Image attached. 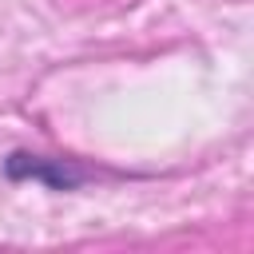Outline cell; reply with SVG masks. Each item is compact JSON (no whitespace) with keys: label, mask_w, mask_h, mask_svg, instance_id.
Segmentation results:
<instances>
[{"label":"cell","mask_w":254,"mask_h":254,"mask_svg":"<svg viewBox=\"0 0 254 254\" xmlns=\"http://www.w3.org/2000/svg\"><path fill=\"white\" fill-rule=\"evenodd\" d=\"M4 179L12 183H40L48 190H75L87 171L75 167L71 159H52V155H36V151H12L4 159Z\"/></svg>","instance_id":"cell-1"}]
</instances>
